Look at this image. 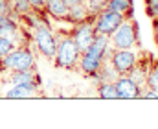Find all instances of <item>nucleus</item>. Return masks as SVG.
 I'll list each match as a JSON object with an SVG mask.
<instances>
[{"instance_id": "nucleus-6", "label": "nucleus", "mask_w": 158, "mask_h": 129, "mask_svg": "<svg viewBox=\"0 0 158 129\" xmlns=\"http://www.w3.org/2000/svg\"><path fill=\"white\" fill-rule=\"evenodd\" d=\"M138 52L129 48V50H114L110 52L109 55V61L110 65L114 67V70L118 72V76H123V74H129L132 70V67L138 63Z\"/></svg>"}, {"instance_id": "nucleus-20", "label": "nucleus", "mask_w": 158, "mask_h": 129, "mask_svg": "<svg viewBox=\"0 0 158 129\" xmlns=\"http://www.w3.org/2000/svg\"><path fill=\"white\" fill-rule=\"evenodd\" d=\"M145 13L153 20H158V0H145Z\"/></svg>"}, {"instance_id": "nucleus-9", "label": "nucleus", "mask_w": 158, "mask_h": 129, "mask_svg": "<svg viewBox=\"0 0 158 129\" xmlns=\"http://www.w3.org/2000/svg\"><path fill=\"white\" fill-rule=\"evenodd\" d=\"M114 85H116L119 100H140V94H142V88H143L142 85H138L136 81H132L127 74L118 76L114 80Z\"/></svg>"}, {"instance_id": "nucleus-5", "label": "nucleus", "mask_w": 158, "mask_h": 129, "mask_svg": "<svg viewBox=\"0 0 158 129\" xmlns=\"http://www.w3.org/2000/svg\"><path fill=\"white\" fill-rule=\"evenodd\" d=\"M31 39H33V46H35V50L39 52L42 57H46V59H53L55 50H57V37L53 35V32L50 30V26H48L46 20L39 22V24L33 28V35H31Z\"/></svg>"}, {"instance_id": "nucleus-10", "label": "nucleus", "mask_w": 158, "mask_h": 129, "mask_svg": "<svg viewBox=\"0 0 158 129\" xmlns=\"http://www.w3.org/2000/svg\"><path fill=\"white\" fill-rule=\"evenodd\" d=\"M39 90H40V87L33 85V83H24V85L7 83L6 90H4V98H9V100H30V98L40 96Z\"/></svg>"}, {"instance_id": "nucleus-23", "label": "nucleus", "mask_w": 158, "mask_h": 129, "mask_svg": "<svg viewBox=\"0 0 158 129\" xmlns=\"http://www.w3.org/2000/svg\"><path fill=\"white\" fill-rule=\"evenodd\" d=\"M11 11V0H0V15H9Z\"/></svg>"}, {"instance_id": "nucleus-25", "label": "nucleus", "mask_w": 158, "mask_h": 129, "mask_svg": "<svg viewBox=\"0 0 158 129\" xmlns=\"http://www.w3.org/2000/svg\"><path fill=\"white\" fill-rule=\"evenodd\" d=\"M81 2H85V0H64L66 6H74V4H81Z\"/></svg>"}, {"instance_id": "nucleus-15", "label": "nucleus", "mask_w": 158, "mask_h": 129, "mask_svg": "<svg viewBox=\"0 0 158 129\" xmlns=\"http://www.w3.org/2000/svg\"><path fill=\"white\" fill-rule=\"evenodd\" d=\"M149 67L151 65H147V61H143V59H138V63L132 67V70L127 74L132 81H136L138 85H145V78H147V70H149Z\"/></svg>"}, {"instance_id": "nucleus-24", "label": "nucleus", "mask_w": 158, "mask_h": 129, "mask_svg": "<svg viewBox=\"0 0 158 129\" xmlns=\"http://www.w3.org/2000/svg\"><path fill=\"white\" fill-rule=\"evenodd\" d=\"M33 11H39V13H46L44 11V0H30Z\"/></svg>"}, {"instance_id": "nucleus-4", "label": "nucleus", "mask_w": 158, "mask_h": 129, "mask_svg": "<svg viewBox=\"0 0 158 129\" xmlns=\"http://www.w3.org/2000/svg\"><path fill=\"white\" fill-rule=\"evenodd\" d=\"M110 46L114 50H129L140 44V30L134 19H125L118 28L109 35Z\"/></svg>"}, {"instance_id": "nucleus-11", "label": "nucleus", "mask_w": 158, "mask_h": 129, "mask_svg": "<svg viewBox=\"0 0 158 129\" xmlns=\"http://www.w3.org/2000/svg\"><path fill=\"white\" fill-rule=\"evenodd\" d=\"M7 83H15V85H24V83H33L37 87H42V80L37 74L35 67L33 68H24V70H15V72H9L7 78H6Z\"/></svg>"}, {"instance_id": "nucleus-16", "label": "nucleus", "mask_w": 158, "mask_h": 129, "mask_svg": "<svg viewBox=\"0 0 158 129\" xmlns=\"http://www.w3.org/2000/svg\"><path fill=\"white\" fill-rule=\"evenodd\" d=\"M98 96L103 100H119L114 81H101L98 85Z\"/></svg>"}, {"instance_id": "nucleus-1", "label": "nucleus", "mask_w": 158, "mask_h": 129, "mask_svg": "<svg viewBox=\"0 0 158 129\" xmlns=\"http://www.w3.org/2000/svg\"><path fill=\"white\" fill-rule=\"evenodd\" d=\"M112 52L110 39L107 35H96L94 43L90 44L79 57L77 68L79 72H83L85 76L92 78L98 74V70L101 68V65L105 61H109V55Z\"/></svg>"}, {"instance_id": "nucleus-3", "label": "nucleus", "mask_w": 158, "mask_h": 129, "mask_svg": "<svg viewBox=\"0 0 158 129\" xmlns=\"http://www.w3.org/2000/svg\"><path fill=\"white\" fill-rule=\"evenodd\" d=\"M79 57H81V52L70 33H63L61 37H57V50L53 55V63L57 68H64V70L77 68Z\"/></svg>"}, {"instance_id": "nucleus-2", "label": "nucleus", "mask_w": 158, "mask_h": 129, "mask_svg": "<svg viewBox=\"0 0 158 129\" xmlns=\"http://www.w3.org/2000/svg\"><path fill=\"white\" fill-rule=\"evenodd\" d=\"M33 67H35V52L30 48V44L15 46L11 52L0 57V74H9L15 70H24Z\"/></svg>"}, {"instance_id": "nucleus-8", "label": "nucleus", "mask_w": 158, "mask_h": 129, "mask_svg": "<svg viewBox=\"0 0 158 129\" xmlns=\"http://www.w3.org/2000/svg\"><path fill=\"white\" fill-rule=\"evenodd\" d=\"M72 37H74V41L77 44L79 52L83 54L90 44L94 43V39H96V30H94V20H86V22H81V24H76V28L72 30V33H70Z\"/></svg>"}, {"instance_id": "nucleus-7", "label": "nucleus", "mask_w": 158, "mask_h": 129, "mask_svg": "<svg viewBox=\"0 0 158 129\" xmlns=\"http://www.w3.org/2000/svg\"><path fill=\"white\" fill-rule=\"evenodd\" d=\"M123 20H125V15L109 11V9H103V11L98 13L96 19H94V30H96L98 35H107V37H109Z\"/></svg>"}, {"instance_id": "nucleus-17", "label": "nucleus", "mask_w": 158, "mask_h": 129, "mask_svg": "<svg viewBox=\"0 0 158 129\" xmlns=\"http://www.w3.org/2000/svg\"><path fill=\"white\" fill-rule=\"evenodd\" d=\"M11 11L17 15V17H22V15H28L33 11L30 0H11Z\"/></svg>"}, {"instance_id": "nucleus-14", "label": "nucleus", "mask_w": 158, "mask_h": 129, "mask_svg": "<svg viewBox=\"0 0 158 129\" xmlns=\"http://www.w3.org/2000/svg\"><path fill=\"white\" fill-rule=\"evenodd\" d=\"M105 9L114 11V13H121V15H125V19H134L132 17V13H134V2L132 0H109Z\"/></svg>"}, {"instance_id": "nucleus-22", "label": "nucleus", "mask_w": 158, "mask_h": 129, "mask_svg": "<svg viewBox=\"0 0 158 129\" xmlns=\"http://www.w3.org/2000/svg\"><path fill=\"white\" fill-rule=\"evenodd\" d=\"M140 98H142V100H158V92L153 90V88H149V87H143Z\"/></svg>"}, {"instance_id": "nucleus-19", "label": "nucleus", "mask_w": 158, "mask_h": 129, "mask_svg": "<svg viewBox=\"0 0 158 129\" xmlns=\"http://www.w3.org/2000/svg\"><path fill=\"white\" fill-rule=\"evenodd\" d=\"M107 2L109 0H85V6L88 7V11H90V15H98V13H101L105 7H107Z\"/></svg>"}, {"instance_id": "nucleus-21", "label": "nucleus", "mask_w": 158, "mask_h": 129, "mask_svg": "<svg viewBox=\"0 0 158 129\" xmlns=\"http://www.w3.org/2000/svg\"><path fill=\"white\" fill-rule=\"evenodd\" d=\"M15 48V43L13 41H9V39H6V37H2L0 35V57H4L7 52H11Z\"/></svg>"}, {"instance_id": "nucleus-12", "label": "nucleus", "mask_w": 158, "mask_h": 129, "mask_svg": "<svg viewBox=\"0 0 158 129\" xmlns=\"http://www.w3.org/2000/svg\"><path fill=\"white\" fill-rule=\"evenodd\" d=\"M96 17L90 15L88 7L85 6V2L81 4H74V6H68V15H66V22H70L72 26L81 24V22H86V20H94Z\"/></svg>"}, {"instance_id": "nucleus-13", "label": "nucleus", "mask_w": 158, "mask_h": 129, "mask_svg": "<svg viewBox=\"0 0 158 129\" xmlns=\"http://www.w3.org/2000/svg\"><path fill=\"white\" fill-rule=\"evenodd\" d=\"M44 11L55 20H66L68 6L64 4V0H44Z\"/></svg>"}, {"instance_id": "nucleus-18", "label": "nucleus", "mask_w": 158, "mask_h": 129, "mask_svg": "<svg viewBox=\"0 0 158 129\" xmlns=\"http://www.w3.org/2000/svg\"><path fill=\"white\" fill-rule=\"evenodd\" d=\"M143 87H149V88H153V90L158 92V61L155 63V65L149 67L147 78H145V85Z\"/></svg>"}]
</instances>
